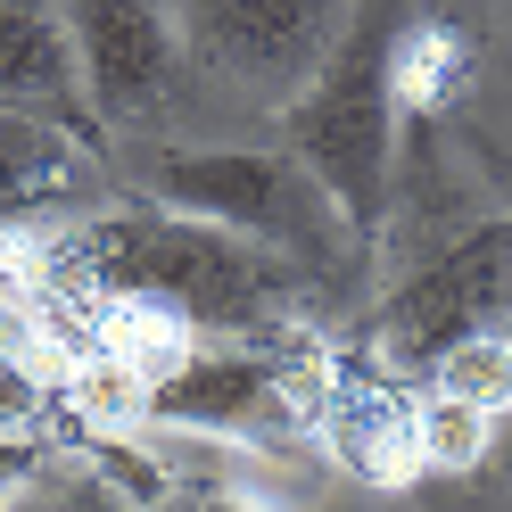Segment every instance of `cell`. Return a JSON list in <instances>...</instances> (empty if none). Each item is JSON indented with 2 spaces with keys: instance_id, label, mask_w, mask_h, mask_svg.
Wrapping results in <instances>:
<instances>
[{
  "instance_id": "5b68a950",
  "label": "cell",
  "mask_w": 512,
  "mask_h": 512,
  "mask_svg": "<svg viewBox=\"0 0 512 512\" xmlns=\"http://www.w3.org/2000/svg\"><path fill=\"white\" fill-rule=\"evenodd\" d=\"M496 323H512V223H479L389 290V306L372 323V356L397 364L405 380H422L446 347H463L471 331H496Z\"/></svg>"
},
{
  "instance_id": "30bf717a",
  "label": "cell",
  "mask_w": 512,
  "mask_h": 512,
  "mask_svg": "<svg viewBox=\"0 0 512 512\" xmlns=\"http://www.w3.org/2000/svg\"><path fill=\"white\" fill-rule=\"evenodd\" d=\"M100 207V157L83 133L25 108H0V232L42 215H83Z\"/></svg>"
},
{
  "instance_id": "4fadbf2b",
  "label": "cell",
  "mask_w": 512,
  "mask_h": 512,
  "mask_svg": "<svg viewBox=\"0 0 512 512\" xmlns=\"http://www.w3.org/2000/svg\"><path fill=\"white\" fill-rule=\"evenodd\" d=\"M0 512H141V504H124L108 479H91V471H58V463H34V479L0 504Z\"/></svg>"
},
{
  "instance_id": "6da1fadb",
  "label": "cell",
  "mask_w": 512,
  "mask_h": 512,
  "mask_svg": "<svg viewBox=\"0 0 512 512\" xmlns=\"http://www.w3.org/2000/svg\"><path fill=\"white\" fill-rule=\"evenodd\" d=\"M50 273L75 298L166 314L190 339H265L306 314V273L174 207H83L50 223Z\"/></svg>"
},
{
  "instance_id": "9c48e42d",
  "label": "cell",
  "mask_w": 512,
  "mask_h": 512,
  "mask_svg": "<svg viewBox=\"0 0 512 512\" xmlns=\"http://www.w3.org/2000/svg\"><path fill=\"white\" fill-rule=\"evenodd\" d=\"M413 405H422V463L463 471L479 455H496V438L512 430V323L446 347L413 380Z\"/></svg>"
},
{
  "instance_id": "3957f363",
  "label": "cell",
  "mask_w": 512,
  "mask_h": 512,
  "mask_svg": "<svg viewBox=\"0 0 512 512\" xmlns=\"http://www.w3.org/2000/svg\"><path fill=\"white\" fill-rule=\"evenodd\" d=\"M141 182L157 207L199 215V223L281 256L298 273H331L347 256H364V240L331 207V190L290 149H149Z\"/></svg>"
},
{
  "instance_id": "9a60e30c",
  "label": "cell",
  "mask_w": 512,
  "mask_h": 512,
  "mask_svg": "<svg viewBox=\"0 0 512 512\" xmlns=\"http://www.w3.org/2000/svg\"><path fill=\"white\" fill-rule=\"evenodd\" d=\"M141 512H273V504H256V496H240V488H215V479H190V488L149 496Z\"/></svg>"
},
{
  "instance_id": "ba28073f",
  "label": "cell",
  "mask_w": 512,
  "mask_h": 512,
  "mask_svg": "<svg viewBox=\"0 0 512 512\" xmlns=\"http://www.w3.org/2000/svg\"><path fill=\"white\" fill-rule=\"evenodd\" d=\"M75 34V75L91 133H141L166 116L174 75H182V34L174 0H58Z\"/></svg>"
},
{
  "instance_id": "52a82bcc",
  "label": "cell",
  "mask_w": 512,
  "mask_h": 512,
  "mask_svg": "<svg viewBox=\"0 0 512 512\" xmlns=\"http://www.w3.org/2000/svg\"><path fill=\"white\" fill-rule=\"evenodd\" d=\"M339 25L347 0H174L182 58H199L207 75H223L248 100H281V108L331 58Z\"/></svg>"
},
{
  "instance_id": "7a4b0ae2",
  "label": "cell",
  "mask_w": 512,
  "mask_h": 512,
  "mask_svg": "<svg viewBox=\"0 0 512 512\" xmlns=\"http://www.w3.org/2000/svg\"><path fill=\"white\" fill-rule=\"evenodd\" d=\"M405 25H413V0H356L331 58L281 108L290 116L281 149L331 190V207L347 215V232L364 248L380 240V215H389V190H397V124H405L397 42H405Z\"/></svg>"
},
{
  "instance_id": "5bb4252c",
  "label": "cell",
  "mask_w": 512,
  "mask_h": 512,
  "mask_svg": "<svg viewBox=\"0 0 512 512\" xmlns=\"http://www.w3.org/2000/svg\"><path fill=\"white\" fill-rule=\"evenodd\" d=\"M34 422H42V380L25 372L9 347H0V430H17V438H25Z\"/></svg>"
},
{
  "instance_id": "8992f818",
  "label": "cell",
  "mask_w": 512,
  "mask_h": 512,
  "mask_svg": "<svg viewBox=\"0 0 512 512\" xmlns=\"http://www.w3.org/2000/svg\"><path fill=\"white\" fill-rule=\"evenodd\" d=\"M133 405L166 430L190 438H232V446H306L290 405V356H265L248 339H199L166 372H149Z\"/></svg>"
},
{
  "instance_id": "8fae6325",
  "label": "cell",
  "mask_w": 512,
  "mask_h": 512,
  "mask_svg": "<svg viewBox=\"0 0 512 512\" xmlns=\"http://www.w3.org/2000/svg\"><path fill=\"white\" fill-rule=\"evenodd\" d=\"M0 108L50 116L67 133H91L83 75H75V34L58 0H0Z\"/></svg>"
},
{
  "instance_id": "277c9868",
  "label": "cell",
  "mask_w": 512,
  "mask_h": 512,
  "mask_svg": "<svg viewBox=\"0 0 512 512\" xmlns=\"http://www.w3.org/2000/svg\"><path fill=\"white\" fill-rule=\"evenodd\" d=\"M290 405L306 446H331V463L356 479H397L430 471L422 463V405L397 364H380L372 347H298L290 356Z\"/></svg>"
},
{
  "instance_id": "7c38bea8",
  "label": "cell",
  "mask_w": 512,
  "mask_h": 512,
  "mask_svg": "<svg viewBox=\"0 0 512 512\" xmlns=\"http://www.w3.org/2000/svg\"><path fill=\"white\" fill-rule=\"evenodd\" d=\"M471 83V58H463V42L446 34L438 17H422L413 9V25H405V42H397V100H405V116H438L455 91Z\"/></svg>"
},
{
  "instance_id": "2e32d148",
  "label": "cell",
  "mask_w": 512,
  "mask_h": 512,
  "mask_svg": "<svg viewBox=\"0 0 512 512\" xmlns=\"http://www.w3.org/2000/svg\"><path fill=\"white\" fill-rule=\"evenodd\" d=\"M34 463H42L34 446H25L17 430H0V504H9V496L25 488V479H34Z\"/></svg>"
},
{
  "instance_id": "e0dca14e",
  "label": "cell",
  "mask_w": 512,
  "mask_h": 512,
  "mask_svg": "<svg viewBox=\"0 0 512 512\" xmlns=\"http://www.w3.org/2000/svg\"><path fill=\"white\" fill-rule=\"evenodd\" d=\"M496 471H504V488H512V430L496 438Z\"/></svg>"
}]
</instances>
